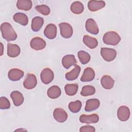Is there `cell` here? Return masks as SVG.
<instances>
[{"label": "cell", "mask_w": 132, "mask_h": 132, "mask_svg": "<svg viewBox=\"0 0 132 132\" xmlns=\"http://www.w3.org/2000/svg\"><path fill=\"white\" fill-rule=\"evenodd\" d=\"M44 23V19L41 16H35L31 21V27L32 31L37 32L40 30Z\"/></svg>", "instance_id": "cell-20"}, {"label": "cell", "mask_w": 132, "mask_h": 132, "mask_svg": "<svg viewBox=\"0 0 132 132\" xmlns=\"http://www.w3.org/2000/svg\"><path fill=\"white\" fill-rule=\"evenodd\" d=\"M16 5L19 9L28 11L31 8L32 3L30 0H18Z\"/></svg>", "instance_id": "cell-26"}, {"label": "cell", "mask_w": 132, "mask_h": 132, "mask_svg": "<svg viewBox=\"0 0 132 132\" xmlns=\"http://www.w3.org/2000/svg\"><path fill=\"white\" fill-rule=\"evenodd\" d=\"M83 42L87 46L91 49L95 48L98 45V41L97 39L88 35L84 36Z\"/></svg>", "instance_id": "cell-24"}, {"label": "cell", "mask_w": 132, "mask_h": 132, "mask_svg": "<svg viewBox=\"0 0 132 132\" xmlns=\"http://www.w3.org/2000/svg\"><path fill=\"white\" fill-rule=\"evenodd\" d=\"M3 38L7 41H14L17 38V34L11 25L8 22L3 23L1 25Z\"/></svg>", "instance_id": "cell-1"}, {"label": "cell", "mask_w": 132, "mask_h": 132, "mask_svg": "<svg viewBox=\"0 0 132 132\" xmlns=\"http://www.w3.org/2000/svg\"><path fill=\"white\" fill-rule=\"evenodd\" d=\"M95 92V88L90 85L84 86L80 92V94L83 96H88L93 95Z\"/></svg>", "instance_id": "cell-30"}, {"label": "cell", "mask_w": 132, "mask_h": 132, "mask_svg": "<svg viewBox=\"0 0 132 132\" xmlns=\"http://www.w3.org/2000/svg\"><path fill=\"white\" fill-rule=\"evenodd\" d=\"M21 50L17 44L8 43L7 44V55L12 58L18 56L20 54Z\"/></svg>", "instance_id": "cell-17"}, {"label": "cell", "mask_w": 132, "mask_h": 132, "mask_svg": "<svg viewBox=\"0 0 132 132\" xmlns=\"http://www.w3.org/2000/svg\"><path fill=\"white\" fill-rule=\"evenodd\" d=\"M100 105V102L97 98L89 99L86 101L85 110L87 112H90L97 109Z\"/></svg>", "instance_id": "cell-16"}, {"label": "cell", "mask_w": 132, "mask_h": 132, "mask_svg": "<svg viewBox=\"0 0 132 132\" xmlns=\"http://www.w3.org/2000/svg\"><path fill=\"white\" fill-rule=\"evenodd\" d=\"M30 47L35 50L39 51L44 49L46 46V42L44 39L40 37L33 38L30 42Z\"/></svg>", "instance_id": "cell-7"}, {"label": "cell", "mask_w": 132, "mask_h": 132, "mask_svg": "<svg viewBox=\"0 0 132 132\" xmlns=\"http://www.w3.org/2000/svg\"><path fill=\"white\" fill-rule=\"evenodd\" d=\"M71 11L74 14H79L81 13L84 10V7L83 4L79 1H75L72 3L71 5Z\"/></svg>", "instance_id": "cell-27"}, {"label": "cell", "mask_w": 132, "mask_h": 132, "mask_svg": "<svg viewBox=\"0 0 132 132\" xmlns=\"http://www.w3.org/2000/svg\"><path fill=\"white\" fill-rule=\"evenodd\" d=\"M24 72L19 69L13 68L9 70L8 73V78L12 81H18L24 76Z\"/></svg>", "instance_id": "cell-12"}, {"label": "cell", "mask_w": 132, "mask_h": 132, "mask_svg": "<svg viewBox=\"0 0 132 132\" xmlns=\"http://www.w3.org/2000/svg\"><path fill=\"white\" fill-rule=\"evenodd\" d=\"M14 21L23 26H26L28 23L27 16L23 13L18 12L14 14L13 16Z\"/></svg>", "instance_id": "cell-23"}, {"label": "cell", "mask_w": 132, "mask_h": 132, "mask_svg": "<svg viewBox=\"0 0 132 132\" xmlns=\"http://www.w3.org/2000/svg\"><path fill=\"white\" fill-rule=\"evenodd\" d=\"M95 131V128L91 125H85L82 126L80 128L79 131L80 132H84V131H89V132H94Z\"/></svg>", "instance_id": "cell-34"}, {"label": "cell", "mask_w": 132, "mask_h": 132, "mask_svg": "<svg viewBox=\"0 0 132 132\" xmlns=\"http://www.w3.org/2000/svg\"><path fill=\"white\" fill-rule=\"evenodd\" d=\"M117 116L118 119L123 122L126 121L130 117V110L126 106H120L117 110Z\"/></svg>", "instance_id": "cell-9"}, {"label": "cell", "mask_w": 132, "mask_h": 132, "mask_svg": "<svg viewBox=\"0 0 132 132\" xmlns=\"http://www.w3.org/2000/svg\"><path fill=\"white\" fill-rule=\"evenodd\" d=\"M81 102L79 100L70 102L68 105V107L70 111L73 113H77L79 112L81 107Z\"/></svg>", "instance_id": "cell-31"}, {"label": "cell", "mask_w": 132, "mask_h": 132, "mask_svg": "<svg viewBox=\"0 0 132 132\" xmlns=\"http://www.w3.org/2000/svg\"><path fill=\"white\" fill-rule=\"evenodd\" d=\"M101 55L105 61L110 62L116 58L117 56V52L113 48L102 47L101 48Z\"/></svg>", "instance_id": "cell-3"}, {"label": "cell", "mask_w": 132, "mask_h": 132, "mask_svg": "<svg viewBox=\"0 0 132 132\" xmlns=\"http://www.w3.org/2000/svg\"><path fill=\"white\" fill-rule=\"evenodd\" d=\"M77 55L80 62L82 64H86L88 63L91 58L89 54L84 51H79L77 53Z\"/></svg>", "instance_id": "cell-29"}, {"label": "cell", "mask_w": 132, "mask_h": 132, "mask_svg": "<svg viewBox=\"0 0 132 132\" xmlns=\"http://www.w3.org/2000/svg\"><path fill=\"white\" fill-rule=\"evenodd\" d=\"M103 41L106 44L116 45L118 44L121 41V37L116 31H109L104 35Z\"/></svg>", "instance_id": "cell-2"}, {"label": "cell", "mask_w": 132, "mask_h": 132, "mask_svg": "<svg viewBox=\"0 0 132 132\" xmlns=\"http://www.w3.org/2000/svg\"><path fill=\"white\" fill-rule=\"evenodd\" d=\"M95 72L92 68L88 67L86 68L80 78V81L82 82H89L93 80L95 77Z\"/></svg>", "instance_id": "cell-15"}, {"label": "cell", "mask_w": 132, "mask_h": 132, "mask_svg": "<svg viewBox=\"0 0 132 132\" xmlns=\"http://www.w3.org/2000/svg\"><path fill=\"white\" fill-rule=\"evenodd\" d=\"M77 61L73 55H65L62 59V64L64 68L68 69L72 65H75Z\"/></svg>", "instance_id": "cell-18"}, {"label": "cell", "mask_w": 132, "mask_h": 132, "mask_svg": "<svg viewBox=\"0 0 132 132\" xmlns=\"http://www.w3.org/2000/svg\"><path fill=\"white\" fill-rule=\"evenodd\" d=\"M36 10L39 13L42 14L44 15H47L50 13V8L46 5H38L35 7Z\"/></svg>", "instance_id": "cell-32"}, {"label": "cell", "mask_w": 132, "mask_h": 132, "mask_svg": "<svg viewBox=\"0 0 132 132\" xmlns=\"http://www.w3.org/2000/svg\"><path fill=\"white\" fill-rule=\"evenodd\" d=\"M78 86L76 84H68L64 86L65 93L69 96L75 95L78 91Z\"/></svg>", "instance_id": "cell-28"}, {"label": "cell", "mask_w": 132, "mask_h": 132, "mask_svg": "<svg viewBox=\"0 0 132 132\" xmlns=\"http://www.w3.org/2000/svg\"><path fill=\"white\" fill-rule=\"evenodd\" d=\"M57 26L54 24H48L44 30V36L49 39H54L57 35Z\"/></svg>", "instance_id": "cell-11"}, {"label": "cell", "mask_w": 132, "mask_h": 132, "mask_svg": "<svg viewBox=\"0 0 132 132\" xmlns=\"http://www.w3.org/2000/svg\"><path fill=\"white\" fill-rule=\"evenodd\" d=\"M37 84V79L36 76L33 74H27L23 82L24 87L27 89L30 90L34 89Z\"/></svg>", "instance_id": "cell-6"}, {"label": "cell", "mask_w": 132, "mask_h": 132, "mask_svg": "<svg viewBox=\"0 0 132 132\" xmlns=\"http://www.w3.org/2000/svg\"><path fill=\"white\" fill-rule=\"evenodd\" d=\"M98 120L99 116L96 113H93L90 115L82 114L79 117V121L82 123H96Z\"/></svg>", "instance_id": "cell-13"}, {"label": "cell", "mask_w": 132, "mask_h": 132, "mask_svg": "<svg viewBox=\"0 0 132 132\" xmlns=\"http://www.w3.org/2000/svg\"><path fill=\"white\" fill-rule=\"evenodd\" d=\"M60 35L61 36L65 39H68L71 37L73 35V30L72 26L65 22H62L59 24Z\"/></svg>", "instance_id": "cell-4"}, {"label": "cell", "mask_w": 132, "mask_h": 132, "mask_svg": "<svg viewBox=\"0 0 132 132\" xmlns=\"http://www.w3.org/2000/svg\"><path fill=\"white\" fill-rule=\"evenodd\" d=\"M1 47H2V52L1 54V56H2L3 55V45L2 43H1Z\"/></svg>", "instance_id": "cell-35"}, {"label": "cell", "mask_w": 132, "mask_h": 132, "mask_svg": "<svg viewBox=\"0 0 132 132\" xmlns=\"http://www.w3.org/2000/svg\"><path fill=\"white\" fill-rule=\"evenodd\" d=\"M53 117L56 121L60 123H63L67 120L68 114L64 109L58 108L54 110L53 112Z\"/></svg>", "instance_id": "cell-10"}, {"label": "cell", "mask_w": 132, "mask_h": 132, "mask_svg": "<svg viewBox=\"0 0 132 132\" xmlns=\"http://www.w3.org/2000/svg\"><path fill=\"white\" fill-rule=\"evenodd\" d=\"M85 27L86 30L91 34L97 35L99 32L98 25L94 20L92 18L88 19L86 21Z\"/></svg>", "instance_id": "cell-8"}, {"label": "cell", "mask_w": 132, "mask_h": 132, "mask_svg": "<svg viewBox=\"0 0 132 132\" xmlns=\"http://www.w3.org/2000/svg\"><path fill=\"white\" fill-rule=\"evenodd\" d=\"M61 93L60 88L57 86H53L49 88L47 91L48 97L52 99H55L59 97Z\"/></svg>", "instance_id": "cell-25"}, {"label": "cell", "mask_w": 132, "mask_h": 132, "mask_svg": "<svg viewBox=\"0 0 132 132\" xmlns=\"http://www.w3.org/2000/svg\"><path fill=\"white\" fill-rule=\"evenodd\" d=\"M105 2L103 1H90L88 3V9L92 12L101 10L105 6Z\"/></svg>", "instance_id": "cell-14"}, {"label": "cell", "mask_w": 132, "mask_h": 132, "mask_svg": "<svg viewBox=\"0 0 132 132\" xmlns=\"http://www.w3.org/2000/svg\"><path fill=\"white\" fill-rule=\"evenodd\" d=\"M10 107V103L7 98L4 96L0 97V108L1 109H7Z\"/></svg>", "instance_id": "cell-33"}, {"label": "cell", "mask_w": 132, "mask_h": 132, "mask_svg": "<svg viewBox=\"0 0 132 132\" xmlns=\"http://www.w3.org/2000/svg\"><path fill=\"white\" fill-rule=\"evenodd\" d=\"M10 97L15 106L21 105L24 102V97L23 94L18 91H13L10 94Z\"/></svg>", "instance_id": "cell-19"}, {"label": "cell", "mask_w": 132, "mask_h": 132, "mask_svg": "<svg viewBox=\"0 0 132 132\" xmlns=\"http://www.w3.org/2000/svg\"><path fill=\"white\" fill-rule=\"evenodd\" d=\"M54 77V72L50 68L44 69L40 74V78L42 82L44 84H48L51 82Z\"/></svg>", "instance_id": "cell-5"}, {"label": "cell", "mask_w": 132, "mask_h": 132, "mask_svg": "<svg viewBox=\"0 0 132 132\" xmlns=\"http://www.w3.org/2000/svg\"><path fill=\"white\" fill-rule=\"evenodd\" d=\"M80 67L78 65H75L74 68L70 71L67 73L65 77L68 80H74L77 78L80 72Z\"/></svg>", "instance_id": "cell-22"}, {"label": "cell", "mask_w": 132, "mask_h": 132, "mask_svg": "<svg viewBox=\"0 0 132 132\" xmlns=\"http://www.w3.org/2000/svg\"><path fill=\"white\" fill-rule=\"evenodd\" d=\"M101 83L104 88L109 90L113 88L114 80L111 76L109 75H104L101 79Z\"/></svg>", "instance_id": "cell-21"}]
</instances>
